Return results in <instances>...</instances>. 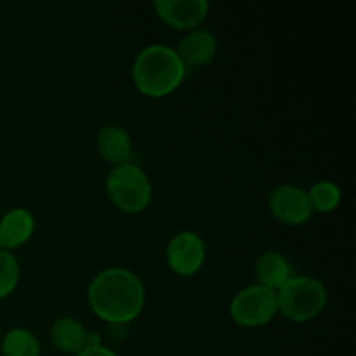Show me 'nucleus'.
I'll use <instances>...</instances> for the list:
<instances>
[{
  "mask_svg": "<svg viewBox=\"0 0 356 356\" xmlns=\"http://www.w3.org/2000/svg\"><path fill=\"white\" fill-rule=\"evenodd\" d=\"M90 309L111 325H127L145 306V287L138 275L124 268H108L89 285Z\"/></svg>",
  "mask_w": 356,
  "mask_h": 356,
  "instance_id": "1",
  "label": "nucleus"
},
{
  "mask_svg": "<svg viewBox=\"0 0 356 356\" xmlns=\"http://www.w3.org/2000/svg\"><path fill=\"white\" fill-rule=\"evenodd\" d=\"M186 75L183 61L172 47L162 44L148 45L139 52L132 66V79L139 92L149 97L172 94Z\"/></svg>",
  "mask_w": 356,
  "mask_h": 356,
  "instance_id": "2",
  "label": "nucleus"
},
{
  "mask_svg": "<svg viewBox=\"0 0 356 356\" xmlns=\"http://www.w3.org/2000/svg\"><path fill=\"white\" fill-rule=\"evenodd\" d=\"M325 305V285L313 277H292L277 291L278 312L296 323L318 316Z\"/></svg>",
  "mask_w": 356,
  "mask_h": 356,
  "instance_id": "3",
  "label": "nucleus"
},
{
  "mask_svg": "<svg viewBox=\"0 0 356 356\" xmlns=\"http://www.w3.org/2000/svg\"><path fill=\"white\" fill-rule=\"evenodd\" d=\"M111 202L127 214H139L152 202V184L141 167L122 163L111 169L106 179Z\"/></svg>",
  "mask_w": 356,
  "mask_h": 356,
  "instance_id": "4",
  "label": "nucleus"
},
{
  "mask_svg": "<svg viewBox=\"0 0 356 356\" xmlns=\"http://www.w3.org/2000/svg\"><path fill=\"white\" fill-rule=\"evenodd\" d=\"M229 313L238 325L261 327L273 320L278 313L277 292L263 287L250 285L233 298Z\"/></svg>",
  "mask_w": 356,
  "mask_h": 356,
  "instance_id": "5",
  "label": "nucleus"
},
{
  "mask_svg": "<svg viewBox=\"0 0 356 356\" xmlns=\"http://www.w3.org/2000/svg\"><path fill=\"white\" fill-rule=\"evenodd\" d=\"M268 205H270L271 214L289 226L305 225L313 214L308 191L294 184H284L271 191Z\"/></svg>",
  "mask_w": 356,
  "mask_h": 356,
  "instance_id": "6",
  "label": "nucleus"
},
{
  "mask_svg": "<svg viewBox=\"0 0 356 356\" xmlns=\"http://www.w3.org/2000/svg\"><path fill=\"white\" fill-rule=\"evenodd\" d=\"M205 261V243L197 233L181 232L167 245V263L174 273L191 277Z\"/></svg>",
  "mask_w": 356,
  "mask_h": 356,
  "instance_id": "7",
  "label": "nucleus"
},
{
  "mask_svg": "<svg viewBox=\"0 0 356 356\" xmlns=\"http://www.w3.org/2000/svg\"><path fill=\"white\" fill-rule=\"evenodd\" d=\"M156 16L177 30L197 28L209 14L207 0H156Z\"/></svg>",
  "mask_w": 356,
  "mask_h": 356,
  "instance_id": "8",
  "label": "nucleus"
},
{
  "mask_svg": "<svg viewBox=\"0 0 356 356\" xmlns=\"http://www.w3.org/2000/svg\"><path fill=\"white\" fill-rule=\"evenodd\" d=\"M216 52H218V42L214 35L207 30H195L183 38L177 56L183 61L184 68L186 66L195 68V66H204L211 63Z\"/></svg>",
  "mask_w": 356,
  "mask_h": 356,
  "instance_id": "9",
  "label": "nucleus"
},
{
  "mask_svg": "<svg viewBox=\"0 0 356 356\" xmlns=\"http://www.w3.org/2000/svg\"><path fill=\"white\" fill-rule=\"evenodd\" d=\"M35 229V219L26 209H13L0 221V247L16 249L30 240Z\"/></svg>",
  "mask_w": 356,
  "mask_h": 356,
  "instance_id": "10",
  "label": "nucleus"
},
{
  "mask_svg": "<svg viewBox=\"0 0 356 356\" xmlns=\"http://www.w3.org/2000/svg\"><path fill=\"white\" fill-rule=\"evenodd\" d=\"M254 273H256L257 282H259L257 285H263V287L270 289L273 292H277L289 278H292L289 261L280 252H275V250H268L257 259Z\"/></svg>",
  "mask_w": 356,
  "mask_h": 356,
  "instance_id": "11",
  "label": "nucleus"
},
{
  "mask_svg": "<svg viewBox=\"0 0 356 356\" xmlns=\"http://www.w3.org/2000/svg\"><path fill=\"white\" fill-rule=\"evenodd\" d=\"M97 149L106 162L122 165L132 153V141L127 132L117 125H108L97 134Z\"/></svg>",
  "mask_w": 356,
  "mask_h": 356,
  "instance_id": "12",
  "label": "nucleus"
},
{
  "mask_svg": "<svg viewBox=\"0 0 356 356\" xmlns=\"http://www.w3.org/2000/svg\"><path fill=\"white\" fill-rule=\"evenodd\" d=\"M87 332L82 323L73 318H59L56 320L51 329V341L59 351L63 353L79 355L86 350Z\"/></svg>",
  "mask_w": 356,
  "mask_h": 356,
  "instance_id": "13",
  "label": "nucleus"
},
{
  "mask_svg": "<svg viewBox=\"0 0 356 356\" xmlns=\"http://www.w3.org/2000/svg\"><path fill=\"white\" fill-rule=\"evenodd\" d=\"M2 353L3 356H40V344L30 330L13 329L3 337Z\"/></svg>",
  "mask_w": 356,
  "mask_h": 356,
  "instance_id": "14",
  "label": "nucleus"
},
{
  "mask_svg": "<svg viewBox=\"0 0 356 356\" xmlns=\"http://www.w3.org/2000/svg\"><path fill=\"white\" fill-rule=\"evenodd\" d=\"M308 198L313 211L332 212L341 202V190L330 181H320L308 191Z\"/></svg>",
  "mask_w": 356,
  "mask_h": 356,
  "instance_id": "15",
  "label": "nucleus"
},
{
  "mask_svg": "<svg viewBox=\"0 0 356 356\" xmlns=\"http://www.w3.org/2000/svg\"><path fill=\"white\" fill-rule=\"evenodd\" d=\"M19 282V263L7 250H0V299L13 294Z\"/></svg>",
  "mask_w": 356,
  "mask_h": 356,
  "instance_id": "16",
  "label": "nucleus"
},
{
  "mask_svg": "<svg viewBox=\"0 0 356 356\" xmlns=\"http://www.w3.org/2000/svg\"><path fill=\"white\" fill-rule=\"evenodd\" d=\"M76 356H118L115 351L108 350L103 346H94V348H86V350L80 351Z\"/></svg>",
  "mask_w": 356,
  "mask_h": 356,
  "instance_id": "17",
  "label": "nucleus"
},
{
  "mask_svg": "<svg viewBox=\"0 0 356 356\" xmlns=\"http://www.w3.org/2000/svg\"><path fill=\"white\" fill-rule=\"evenodd\" d=\"M0 249H2V247H0Z\"/></svg>",
  "mask_w": 356,
  "mask_h": 356,
  "instance_id": "18",
  "label": "nucleus"
}]
</instances>
